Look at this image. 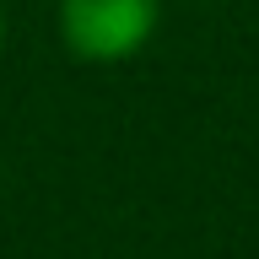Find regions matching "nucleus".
<instances>
[{"mask_svg": "<svg viewBox=\"0 0 259 259\" xmlns=\"http://www.w3.org/2000/svg\"><path fill=\"white\" fill-rule=\"evenodd\" d=\"M162 22V0H60V38L87 65L135 60Z\"/></svg>", "mask_w": 259, "mask_h": 259, "instance_id": "obj_1", "label": "nucleus"}, {"mask_svg": "<svg viewBox=\"0 0 259 259\" xmlns=\"http://www.w3.org/2000/svg\"><path fill=\"white\" fill-rule=\"evenodd\" d=\"M0 44H6V11H0Z\"/></svg>", "mask_w": 259, "mask_h": 259, "instance_id": "obj_2", "label": "nucleus"}]
</instances>
